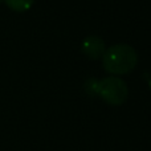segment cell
Segmentation results:
<instances>
[{
    "mask_svg": "<svg viewBox=\"0 0 151 151\" xmlns=\"http://www.w3.org/2000/svg\"><path fill=\"white\" fill-rule=\"evenodd\" d=\"M137 64L138 53L129 44H115L107 48L102 56L104 69L110 74H127L135 68Z\"/></svg>",
    "mask_w": 151,
    "mask_h": 151,
    "instance_id": "1",
    "label": "cell"
},
{
    "mask_svg": "<svg viewBox=\"0 0 151 151\" xmlns=\"http://www.w3.org/2000/svg\"><path fill=\"white\" fill-rule=\"evenodd\" d=\"M97 96L101 97L107 105L121 106L127 101L129 88L123 80L118 77H106L99 80Z\"/></svg>",
    "mask_w": 151,
    "mask_h": 151,
    "instance_id": "2",
    "label": "cell"
},
{
    "mask_svg": "<svg viewBox=\"0 0 151 151\" xmlns=\"http://www.w3.org/2000/svg\"><path fill=\"white\" fill-rule=\"evenodd\" d=\"M81 50L82 53L89 57L90 60H99L104 56L106 47H105V41L99 36H86L81 42Z\"/></svg>",
    "mask_w": 151,
    "mask_h": 151,
    "instance_id": "3",
    "label": "cell"
},
{
    "mask_svg": "<svg viewBox=\"0 0 151 151\" xmlns=\"http://www.w3.org/2000/svg\"><path fill=\"white\" fill-rule=\"evenodd\" d=\"M8 8H11L15 12H25L31 9L35 0H4Z\"/></svg>",
    "mask_w": 151,
    "mask_h": 151,
    "instance_id": "4",
    "label": "cell"
},
{
    "mask_svg": "<svg viewBox=\"0 0 151 151\" xmlns=\"http://www.w3.org/2000/svg\"><path fill=\"white\" fill-rule=\"evenodd\" d=\"M98 82L99 80H97V78H89V80L85 81V85H83V88H85V91L88 96H97V89H98Z\"/></svg>",
    "mask_w": 151,
    "mask_h": 151,
    "instance_id": "5",
    "label": "cell"
},
{
    "mask_svg": "<svg viewBox=\"0 0 151 151\" xmlns=\"http://www.w3.org/2000/svg\"><path fill=\"white\" fill-rule=\"evenodd\" d=\"M149 86H150V90H151V80H150V82H149Z\"/></svg>",
    "mask_w": 151,
    "mask_h": 151,
    "instance_id": "6",
    "label": "cell"
}]
</instances>
